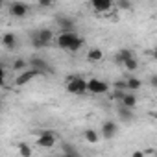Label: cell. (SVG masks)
<instances>
[{
	"mask_svg": "<svg viewBox=\"0 0 157 157\" xmlns=\"http://www.w3.org/2000/svg\"><path fill=\"white\" fill-rule=\"evenodd\" d=\"M0 104H2V98H0Z\"/></svg>",
	"mask_w": 157,
	"mask_h": 157,
	"instance_id": "cell-30",
	"label": "cell"
},
{
	"mask_svg": "<svg viewBox=\"0 0 157 157\" xmlns=\"http://www.w3.org/2000/svg\"><path fill=\"white\" fill-rule=\"evenodd\" d=\"M117 6H118L120 10H129V8H131V4H129V2H124V0H120V2H117Z\"/></svg>",
	"mask_w": 157,
	"mask_h": 157,
	"instance_id": "cell-24",
	"label": "cell"
},
{
	"mask_svg": "<svg viewBox=\"0 0 157 157\" xmlns=\"http://www.w3.org/2000/svg\"><path fill=\"white\" fill-rule=\"evenodd\" d=\"M39 72L35 70V68H30V70H22L19 76H17V80H15V85H19V87H22V85H26V83H30L33 78L37 76Z\"/></svg>",
	"mask_w": 157,
	"mask_h": 157,
	"instance_id": "cell-8",
	"label": "cell"
},
{
	"mask_svg": "<svg viewBox=\"0 0 157 157\" xmlns=\"http://www.w3.org/2000/svg\"><path fill=\"white\" fill-rule=\"evenodd\" d=\"M91 6H93V10L96 13H105V11H109L113 8V2L111 0H93Z\"/></svg>",
	"mask_w": 157,
	"mask_h": 157,
	"instance_id": "cell-10",
	"label": "cell"
},
{
	"mask_svg": "<svg viewBox=\"0 0 157 157\" xmlns=\"http://www.w3.org/2000/svg\"><path fill=\"white\" fill-rule=\"evenodd\" d=\"M120 105L133 109V107L137 105V96H135L133 93H124V96H122V100H120Z\"/></svg>",
	"mask_w": 157,
	"mask_h": 157,
	"instance_id": "cell-13",
	"label": "cell"
},
{
	"mask_svg": "<svg viewBox=\"0 0 157 157\" xmlns=\"http://www.w3.org/2000/svg\"><path fill=\"white\" fill-rule=\"evenodd\" d=\"M140 80H137V78H128V80L124 82V91L126 93H133L137 89H140Z\"/></svg>",
	"mask_w": 157,
	"mask_h": 157,
	"instance_id": "cell-14",
	"label": "cell"
},
{
	"mask_svg": "<svg viewBox=\"0 0 157 157\" xmlns=\"http://www.w3.org/2000/svg\"><path fill=\"white\" fill-rule=\"evenodd\" d=\"M4 82H6V70H4L2 67H0V87L4 85Z\"/></svg>",
	"mask_w": 157,
	"mask_h": 157,
	"instance_id": "cell-25",
	"label": "cell"
},
{
	"mask_svg": "<svg viewBox=\"0 0 157 157\" xmlns=\"http://www.w3.org/2000/svg\"><path fill=\"white\" fill-rule=\"evenodd\" d=\"M32 148H30V144H26V142H21L19 144V155L21 157H32Z\"/></svg>",
	"mask_w": 157,
	"mask_h": 157,
	"instance_id": "cell-19",
	"label": "cell"
},
{
	"mask_svg": "<svg viewBox=\"0 0 157 157\" xmlns=\"http://www.w3.org/2000/svg\"><path fill=\"white\" fill-rule=\"evenodd\" d=\"M117 131H118V124L115 120H105L102 124V129H100V133H102L104 139H113L117 135Z\"/></svg>",
	"mask_w": 157,
	"mask_h": 157,
	"instance_id": "cell-7",
	"label": "cell"
},
{
	"mask_svg": "<svg viewBox=\"0 0 157 157\" xmlns=\"http://www.w3.org/2000/svg\"><path fill=\"white\" fill-rule=\"evenodd\" d=\"M2 44H4L8 50L17 48V35H15V33H11V32H6V33L2 35Z\"/></svg>",
	"mask_w": 157,
	"mask_h": 157,
	"instance_id": "cell-11",
	"label": "cell"
},
{
	"mask_svg": "<svg viewBox=\"0 0 157 157\" xmlns=\"http://www.w3.org/2000/svg\"><path fill=\"white\" fill-rule=\"evenodd\" d=\"M56 43L61 50H68V52H78L83 44H85V39L80 37L76 32H67V33H59L56 37Z\"/></svg>",
	"mask_w": 157,
	"mask_h": 157,
	"instance_id": "cell-1",
	"label": "cell"
},
{
	"mask_svg": "<svg viewBox=\"0 0 157 157\" xmlns=\"http://www.w3.org/2000/svg\"><path fill=\"white\" fill-rule=\"evenodd\" d=\"M67 91L70 94H76V96L85 94L87 93V80H83L80 76H72L70 80H67Z\"/></svg>",
	"mask_w": 157,
	"mask_h": 157,
	"instance_id": "cell-3",
	"label": "cell"
},
{
	"mask_svg": "<svg viewBox=\"0 0 157 157\" xmlns=\"http://www.w3.org/2000/svg\"><path fill=\"white\" fill-rule=\"evenodd\" d=\"M57 26H59V33H67V32H74L76 30V24L72 19L68 17H57Z\"/></svg>",
	"mask_w": 157,
	"mask_h": 157,
	"instance_id": "cell-9",
	"label": "cell"
},
{
	"mask_svg": "<svg viewBox=\"0 0 157 157\" xmlns=\"http://www.w3.org/2000/svg\"><path fill=\"white\" fill-rule=\"evenodd\" d=\"M117 113H118V117H120L122 120H126V122H129V120H133V109H129V107H124V105H118V109H117Z\"/></svg>",
	"mask_w": 157,
	"mask_h": 157,
	"instance_id": "cell-18",
	"label": "cell"
},
{
	"mask_svg": "<svg viewBox=\"0 0 157 157\" xmlns=\"http://www.w3.org/2000/svg\"><path fill=\"white\" fill-rule=\"evenodd\" d=\"M63 151H65V155H78L72 144H63Z\"/></svg>",
	"mask_w": 157,
	"mask_h": 157,
	"instance_id": "cell-23",
	"label": "cell"
},
{
	"mask_svg": "<svg viewBox=\"0 0 157 157\" xmlns=\"http://www.w3.org/2000/svg\"><path fill=\"white\" fill-rule=\"evenodd\" d=\"M124 93H126V91H122V89H115V91H113V94H111V100L120 102V100H122V96H124Z\"/></svg>",
	"mask_w": 157,
	"mask_h": 157,
	"instance_id": "cell-22",
	"label": "cell"
},
{
	"mask_svg": "<svg viewBox=\"0 0 157 157\" xmlns=\"http://www.w3.org/2000/svg\"><path fill=\"white\" fill-rule=\"evenodd\" d=\"M13 68H15L17 72H22V70H26V61H24V59H17V61L13 63Z\"/></svg>",
	"mask_w": 157,
	"mask_h": 157,
	"instance_id": "cell-21",
	"label": "cell"
},
{
	"mask_svg": "<svg viewBox=\"0 0 157 157\" xmlns=\"http://www.w3.org/2000/svg\"><path fill=\"white\" fill-rule=\"evenodd\" d=\"M87 59H89L91 63H98V61L104 59V52H102L100 48H91V50L87 52Z\"/></svg>",
	"mask_w": 157,
	"mask_h": 157,
	"instance_id": "cell-15",
	"label": "cell"
},
{
	"mask_svg": "<svg viewBox=\"0 0 157 157\" xmlns=\"http://www.w3.org/2000/svg\"><path fill=\"white\" fill-rule=\"evenodd\" d=\"M131 157H144V153H142V150H137V151H133Z\"/></svg>",
	"mask_w": 157,
	"mask_h": 157,
	"instance_id": "cell-28",
	"label": "cell"
},
{
	"mask_svg": "<svg viewBox=\"0 0 157 157\" xmlns=\"http://www.w3.org/2000/svg\"><path fill=\"white\" fill-rule=\"evenodd\" d=\"M39 6H41V8H52L54 4H52V2H48V0H43V2H39Z\"/></svg>",
	"mask_w": 157,
	"mask_h": 157,
	"instance_id": "cell-26",
	"label": "cell"
},
{
	"mask_svg": "<svg viewBox=\"0 0 157 157\" xmlns=\"http://www.w3.org/2000/svg\"><path fill=\"white\" fill-rule=\"evenodd\" d=\"M133 57H135V54H133L129 48H122V50H118V52H117L115 61H117V63H120V65H124L128 59H133Z\"/></svg>",
	"mask_w": 157,
	"mask_h": 157,
	"instance_id": "cell-12",
	"label": "cell"
},
{
	"mask_svg": "<svg viewBox=\"0 0 157 157\" xmlns=\"http://www.w3.org/2000/svg\"><path fill=\"white\" fill-rule=\"evenodd\" d=\"M109 91V83L104 80H98V78H91L87 82V93L91 94H105Z\"/></svg>",
	"mask_w": 157,
	"mask_h": 157,
	"instance_id": "cell-4",
	"label": "cell"
},
{
	"mask_svg": "<svg viewBox=\"0 0 157 157\" xmlns=\"http://www.w3.org/2000/svg\"><path fill=\"white\" fill-rule=\"evenodd\" d=\"M52 41H54V32L48 30V28H41V30H37V32L32 35V44H33L35 48H44V46H48Z\"/></svg>",
	"mask_w": 157,
	"mask_h": 157,
	"instance_id": "cell-2",
	"label": "cell"
},
{
	"mask_svg": "<svg viewBox=\"0 0 157 157\" xmlns=\"http://www.w3.org/2000/svg\"><path fill=\"white\" fill-rule=\"evenodd\" d=\"M56 144V133L50 131V129H43L39 131V137H37V146L39 148H52Z\"/></svg>",
	"mask_w": 157,
	"mask_h": 157,
	"instance_id": "cell-5",
	"label": "cell"
},
{
	"mask_svg": "<svg viewBox=\"0 0 157 157\" xmlns=\"http://www.w3.org/2000/svg\"><path fill=\"white\" fill-rule=\"evenodd\" d=\"M83 139L89 142V144H96L100 140V133L96 129H85L83 131Z\"/></svg>",
	"mask_w": 157,
	"mask_h": 157,
	"instance_id": "cell-16",
	"label": "cell"
},
{
	"mask_svg": "<svg viewBox=\"0 0 157 157\" xmlns=\"http://www.w3.org/2000/svg\"><path fill=\"white\" fill-rule=\"evenodd\" d=\"M30 13V6L24 2H11L10 4V15L15 19H24Z\"/></svg>",
	"mask_w": 157,
	"mask_h": 157,
	"instance_id": "cell-6",
	"label": "cell"
},
{
	"mask_svg": "<svg viewBox=\"0 0 157 157\" xmlns=\"http://www.w3.org/2000/svg\"><path fill=\"white\" fill-rule=\"evenodd\" d=\"M63 157H78V155H63Z\"/></svg>",
	"mask_w": 157,
	"mask_h": 157,
	"instance_id": "cell-29",
	"label": "cell"
},
{
	"mask_svg": "<svg viewBox=\"0 0 157 157\" xmlns=\"http://www.w3.org/2000/svg\"><path fill=\"white\" fill-rule=\"evenodd\" d=\"M32 67H33L39 74H44V72L48 70V65H46L44 59H41V57H33V59H32Z\"/></svg>",
	"mask_w": 157,
	"mask_h": 157,
	"instance_id": "cell-17",
	"label": "cell"
},
{
	"mask_svg": "<svg viewBox=\"0 0 157 157\" xmlns=\"http://www.w3.org/2000/svg\"><path fill=\"white\" fill-rule=\"evenodd\" d=\"M124 67H126V70H129V72H133V70H137L139 68V61L133 57V59H128L126 63H124Z\"/></svg>",
	"mask_w": 157,
	"mask_h": 157,
	"instance_id": "cell-20",
	"label": "cell"
},
{
	"mask_svg": "<svg viewBox=\"0 0 157 157\" xmlns=\"http://www.w3.org/2000/svg\"><path fill=\"white\" fill-rule=\"evenodd\" d=\"M150 83H151V87H157V76H155V74L151 76V80H150Z\"/></svg>",
	"mask_w": 157,
	"mask_h": 157,
	"instance_id": "cell-27",
	"label": "cell"
}]
</instances>
